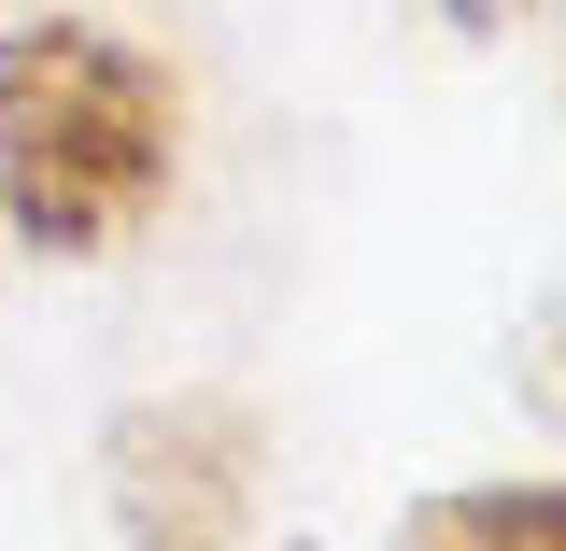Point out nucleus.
I'll list each match as a JSON object with an SVG mask.
<instances>
[{"instance_id":"4","label":"nucleus","mask_w":566,"mask_h":551,"mask_svg":"<svg viewBox=\"0 0 566 551\" xmlns=\"http://www.w3.org/2000/svg\"><path fill=\"white\" fill-rule=\"evenodd\" d=\"M524 382H538V411L566 424V297H553V311H538V340H524Z\"/></svg>"},{"instance_id":"3","label":"nucleus","mask_w":566,"mask_h":551,"mask_svg":"<svg viewBox=\"0 0 566 551\" xmlns=\"http://www.w3.org/2000/svg\"><path fill=\"white\" fill-rule=\"evenodd\" d=\"M397 551H566V481H453L397 509Z\"/></svg>"},{"instance_id":"2","label":"nucleus","mask_w":566,"mask_h":551,"mask_svg":"<svg viewBox=\"0 0 566 551\" xmlns=\"http://www.w3.org/2000/svg\"><path fill=\"white\" fill-rule=\"evenodd\" d=\"M99 509L128 551H255V509H270V424L241 396H142L99 438Z\"/></svg>"},{"instance_id":"1","label":"nucleus","mask_w":566,"mask_h":551,"mask_svg":"<svg viewBox=\"0 0 566 551\" xmlns=\"http://www.w3.org/2000/svg\"><path fill=\"white\" fill-rule=\"evenodd\" d=\"M185 170V99L128 29L29 14L0 29V226L29 255H114Z\"/></svg>"},{"instance_id":"5","label":"nucleus","mask_w":566,"mask_h":551,"mask_svg":"<svg viewBox=\"0 0 566 551\" xmlns=\"http://www.w3.org/2000/svg\"><path fill=\"white\" fill-rule=\"evenodd\" d=\"M453 14H468V29H495V14H510V0H453Z\"/></svg>"}]
</instances>
